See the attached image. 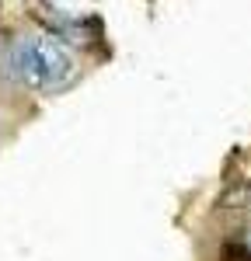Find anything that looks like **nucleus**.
Returning <instances> with one entry per match:
<instances>
[{"label": "nucleus", "instance_id": "f257e3e1", "mask_svg": "<svg viewBox=\"0 0 251 261\" xmlns=\"http://www.w3.org/2000/svg\"><path fill=\"white\" fill-rule=\"evenodd\" d=\"M4 73L14 84L42 91V49L39 35H18L4 45Z\"/></svg>", "mask_w": 251, "mask_h": 261}, {"label": "nucleus", "instance_id": "f03ea898", "mask_svg": "<svg viewBox=\"0 0 251 261\" xmlns=\"http://www.w3.org/2000/svg\"><path fill=\"white\" fill-rule=\"evenodd\" d=\"M39 49H42V91H63L77 73L73 56L53 35H39Z\"/></svg>", "mask_w": 251, "mask_h": 261}, {"label": "nucleus", "instance_id": "7ed1b4c3", "mask_svg": "<svg viewBox=\"0 0 251 261\" xmlns=\"http://www.w3.org/2000/svg\"><path fill=\"white\" fill-rule=\"evenodd\" d=\"M244 247H251V226L244 230Z\"/></svg>", "mask_w": 251, "mask_h": 261}]
</instances>
